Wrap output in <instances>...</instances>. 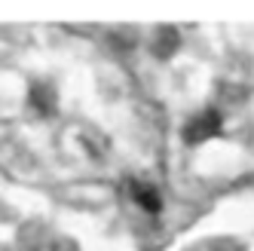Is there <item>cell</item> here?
<instances>
[{
	"mask_svg": "<svg viewBox=\"0 0 254 251\" xmlns=\"http://www.w3.org/2000/svg\"><path fill=\"white\" fill-rule=\"evenodd\" d=\"M221 126H224V117L217 111H199L184 126V141L187 144H202V141H208L221 132Z\"/></svg>",
	"mask_w": 254,
	"mask_h": 251,
	"instance_id": "obj_1",
	"label": "cell"
},
{
	"mask_svg": "<svg viewBox=\"0 0 254 251\" xmlns=\"http://www.w3.org/2000/svg\"><path fill=\"white\" fill-rule=\"evenodd\" d=\"M129 193H132V199L144 208V211H150V214H159L162 208V199H159V190L153 184H141V181H132L129 184Z\"/></svg>",
	"mask_w": 254,
	"mask_h": 251,
	"instance_id": "obj_2",
	"label": "cell"
},
{
	"mask_svg": "<svg viewBox=\"0 0 254 251\" xmlns=\"http://www.w3.org/2000/svg\"><path fill=\"white\" fill-rule=\"evenodd\" d=\"M28 101H31V107L37 114H43V117H49V114H56V92H52V86H46V83H34L31 86V92H28Z\"/></svg>",
	"mask_w": 254,
	"mask_h": 251,
	"instance_id": "obj_3",
	"label": "cell"
},
{
	"mask_svg": "<svg viewBox=\"0 0 254 251\" xmlns=\"http://www.w3.org/2000/svg\"><path fill=\"white\" fill-rule=\"evenodd\" d=\"M178 46H181V34H178L175 28H159V31H156V37H153V56L172 59Z\"/></svg>",
	"mask_w": 254,
	"mask_h": 251,
	"instance_id": "obj_4",
	"label": "cell"
}]
</instances>
